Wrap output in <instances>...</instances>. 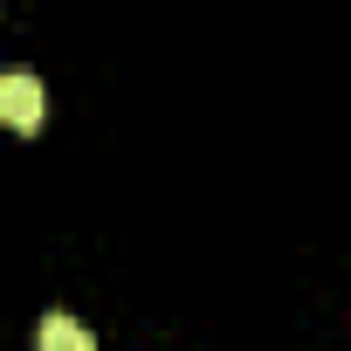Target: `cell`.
<instances>
[{"label": "cell", "mask_w": 351, "mask_h": 351, "mask_svg": "<svg viewBox=\"0 0 351 351\" xmlns=\"http://www.w3.org/2000/svg\"><path fill=\"white\" fill-rule=\"evenodd\" d=\"M42 110H49V97H42L35 69H0V124L28 138V131H42Z\"/></svg>", "instance_id": "1"}, {"label": "cell", "mask_w": 351, "mask_h": 351, "mask_svg": "<svg viewBox=\"0 0 351 351\" xmlns=\"http://www.w3.org/2000/svg\"><path fill=\"white\" fill-rule=\"evenodd\" d=\"M42 344L49 351H90V330L76 317H42Z\"/></svg>", "instance_id": "2"}]
</instances>
